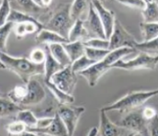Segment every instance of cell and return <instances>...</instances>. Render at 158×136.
<instances>
[{
    "label": "cell",
    "mask_w": 158,
    "mask_h": 136,
    "mask_svg": "<svg viewBox=\"0 0 158 136\" xmlns=\"http://www.w3.org/2000/svg\"><path fill=\"white\" fill-rule=\"evenodd\" d=\"M51 55L61 66L65 68L72 65V61L62 44H54L47 45Z\"/></svg>",
    "instance_id": "19"
},
{
    "label": "cell",
    "mask_w": 158,
    "mask_h": 136,
    "mask_svg": "<svg viewBox=\"0 0 158 136\" xmlns=\"http://www.w3.org/2000/svg\"><path fill=\"white\" fill-rule=\"evenodd\" d=\"M84 27L86 28L87 32L89 38H100V39H106L103 26L101 24L99 15L97 14L96 10L94 8L93 4L90 1L89 10L88 16L83 20Z\"/></svg>",
    "instance_id": "11"
},
{
    "label": "cell",
    "mask_w": 158,
    "mask_h": 136,
    "mask_svg": "<svg viewBox=\"0 0 158 136\" xmlns=\"http://www.w3.org/2000/svg\"><path fill=\"white\" fill-rule=\"evenodd\" d=\"M35 40L37 44H45V45H50L54 44H65L66 43H69L68 40L65 37H61L56 32L47 30L44 28L37 33Z\"/></svg>",
    "instance_id": "16"
},
{
    "label": "cell",
    "mask_w": 158,
    "mask_h": 136,
    "mask_svg": "<svg viewBox=\"0 0 158 136\" xmlns=\"http://www.w3.org/2000/svg\"><path fill=\"white\" fill-rule=\"evenodd\" d=\"M0 60L5 68L17 75L25 84L36 76L44 75V65H36L27 58L14 57L7 53L0 52Z\"/></svg>",
    "instance_id": "2"
},
{
    "label": "cell",
    "mask_w": 158,
    "mask_h": 136,
    "mask_svg": "<svg viewBox=\"0 0 158 136\" xmlns=\"http://www.w3.org/2000/svg\"><path fill=\"white\" fill-rule=\"evenodd\" d=\"M18 136H44L42 135V134H36V133L30 132V131H26V132L22 133L21 134Z\"/></svg>",
    "instance_id": "41"
},
{
    "label": "cell",
    "mask_w": 158,
    "mask_h": 136,
    "mask_svg": "<svg viewBox=\"0 0 158 136\" xmlns=\"http://www.w3.org/2000/svg\"><path fill=\"white\" fill-rule=\"evenodd\" d=\"M135 50L150 55H158V37L149 42H140L135 46Z\"/></svg>",
    "instance_id": "28"
},
{
    "label": "cell",
    "mask_w": 158,
    "mask_h": 136,
    "mask_svg": "<svg viewBox=\"0 0 158 136\" xmlns=\"http://www.w3.org/2000/svg\"><path fill=\"white\" fill-rule=\"evenodd\" d=\"M110 50L107 49H92V48H85V55L87 57L95 61H102L106 57V55L109 54Z\"/></svg>",
    "instance_id": "32"
},
{
    "label": "cell",
    "mask_w": 158,
    "mask_h": 136,
    "mask_svg": "<svg viewBox=\"0 0 158 136\" xmlns=\"http://www.w3.org/2000/svg\"><path fill=\"white\" fill-rule=\"evenodd\" d=\"M27 131L36 133L38 134L44 136H68V133L65 126L59 117L57 112L54 117V120L50 125L45 129H37V128H27Z\"/></svg>",
    "instance_id": "14"
},
{
    "label": "cell",
    "mask_w": 158,
    "mask_h": 136,
    "mask_svg": "<svg viewBox=\"0 0 158 136\" xmlns=\"http://www.w3.org/2000/svg\"><path fill=\"white\" fill-rule=\"evenodd\" d=\"M11 10L12 8H11L10 2L6 0L2 1V3L0 5V27L8 23Z\"/></svg>",
    "instance_id": "36"
},
{
    "label": "cell",
    "mask_w": 158,
    "mask_h": 136,
    "mask_svg": "<svg viewBox=\"0 0 158 136\" xmlns=\"http://www.w3.org/2000/svg\"><path fill=\"white\" fill-rule=\"evenodd\" d=\"M127 136H145V135L139 132H131L130 134H128V135Z\"/></svg>",
    "instance_id": "43"
},
{
    "label": "cell",
    "mask_w": 158,
    "mask_h": 136,
    "mask_svg": "<svg viewBox=\"0 0 158 136\" xmlns=\"http://www.w3.org/2000/svg\"><path fill=\"white\" fill-rule=\"evenodd\" d=\"M144 23H158V1H146V6L141 11Z\"/></svg>",
    "instance_id": "24"
},
{
    "label": "cell",
    "mask_w": 158,
    "mask_h": 136,
    "mask_svg": "<svg viewBox=\"0 0 158 136\" xmlns=\"http://www.w3.org/2000/svg\"><path fill=\"white\" fill-rule=\"evenodd\" d=\"M97 134H98V129L94 127L89 130V132L88 134V136H97Z\"/></svg>",
    "instance_id": "42"
},
{
    "label": "cell",
    "mask_w": 158,
    "mask_h": 136,
    "mask_svg": "<svg viewBox=\"0 0 158 136\" xmlns=\"http://www.w3.org/2000/svg\"><path fill=\"white\" fill-rule=\"evenodd\" d=\"M55 117V116H54ZM54 117H42L38 118V122L35 128L37 129H45L50 125L54 120Z\"/></svg>",
    "instance_id": "40"
},
{
    "label": "cell",
    "mask_w": 158,
    "mask_h": 136,
    "mask_svg": "<svg viewBox=\"0 0 158 136\" xmlns=\"http://www.w3.org/2000/svg\"><path fill=\"white\" fill-rule=\"evenodd\" d=\"M70 8L71 3H60L52 10V14L44 24V28L56 32L68 40L69 32L75 23L71 16Z\"/></svg>",
    "instance_id": "4"
},
{
    "label": "cell",
    "mask_w": 158,
    "mask_h": 136,
    "mask_svg": "<svg viewBox=\"0 0 158 136\" xmlns=\"http://www.w3.org/2000/svg\"><path fill=\"white\" fill-rule=\"evenodd\" d=\"M63 45H64V48H65L72 63H73L74 61L78 60L79 58L85 54V48L86 47L83 44V42L77 41V42H73V43H66Z\"/></svg>",
    "instance_id": "23"
},
{
    "label": "cell",
    "mask_w": 158,
    "mask_h": 136,
    "mask_svg": "<svg viewBox=\"0 0 158 136\" xmlns=\"http://www.w3.org/2000/svg\"><path fill=\"white\" fill-rule=\"evenodd\" d=\"M158 65V55L153 56L145 53H140L134 59L123 61V59L117 61L112 68H117L127 71L136 70H156Z\"/></svg>",
    "instance_id": "5"
},
{
    "label": "cell",
    "mask_w": 158,
    "mask_h": 136,
    "mask_svg": "<svg viewBox=\"0 0 158 136\" xmlns=\"http://www.w3.org/2000/svg\"><path fill=\"white\" fill-rule=\"evenodd\" d=\"M83 44L87 48L98 49H107L109 50V41L107 39L100 38H89L84 41Z\"/></svg>",
    "instance_id": "34"
},
{
    "label": "cell",
    "mask_w": 158,
    "mask_h": 136,
    "mask_svg": "<svg viewBox=\"0 0 158 136\" xmlns=\"http://www.w3.org/2000/svg\"><path fill=\"white\" fill-rule=\"evenodd\" d=\"M149 136H158V115L148 123Z\"/></svg>",
    "instance_id": "39"
},
{
    "label": "cell",
    "mask_w": 158,
    "mask_h": 136,
    "mask_svg": "<svg viewBox=\"0 0 158 136\" xmlns=\"http://www.w3.org/2000/svg\"><path fill=\"white\" fill-rule=\"evenodd\" d=\"M89 39V35L87 32V30L83 20H76L75 23L72 27L68 35V42L73 43V42H84Z\"/></svg>",
    "instance_id": "21"
},
{
    "label": "cell",
    "mask_w": 158,
    "mask_h": 136,
    "mask_svg": "<svg viewBox=\"0 0 158 136\" xmlns=\"http://www.w3.org/2000/svg\"><path fill=\"white\" fill-rule=\"evenodd\" d=\"M14 23L8 22L0 27V52L6 53L7 51V40L10 32L13 31Z\"/></svg>",
    "instance_id": "30"
},
{
    "label": "cell",
    "mask_w": 158,
    "mask_h": 136,
    "mask_svg": "<svg viewBox=\"0 0 158 136\" xmlns=\"http://www.w3.org/2000/svg\"><path fill=\"white\" fill-rule=\"evenodd\" d=\"M90 1H81L77 0L71 3L70 13L74 21L76 20H84L88 16L89 10Z\"/></svg>",
    "instance_id": "18"
},
{
    "label": "cell",
    "mask_w": 158,
    "mask_h": 136,
    "mask_svg": "<svg viewBox=\"0 0 158 136\" xmlns=\"http://www.w3.org/2000/svg\"><path fill=\"white\" fill-rule=\"evenodd\" d=\"M21 110L20 105L15 103L10 99L0 98V117H9L10 116L16 115Z\"/></svg>",
    "instance_id": "25"
},
{
    "label": "cell",
    "mask_w": 158,
    "mask_h": 136,
    "mask_svg": "<svg viewBox=\"0 0 158 136\" xmlns=\"http://www.w3.org/2000/svg\"><path fill=\"white\" fill-rule=\"evenodd\" d=\"M1 3H2V1H0V5H1Z\"/></svg>",
    "instance_id": "45"
},
{
    "label": "cell",
    "mask_w": 158,
    "mask_h": 136,
    "mask_svg": "<svg viewBox=\"0 0 158 136\" xmlns=\"http://www.w3.org/2000/svg\"><path fill=\"white\" fill-rule=\"evenodd\" d=\"M49 81L65 94L73 95L77 83V74L72 71V66H69L55 73Z\"/></svg>",
    "instance_id": "9"
},
{
    "label": "cell",
    "mask_w": 158,
    "mask_h": 136,
    "mask_svg": "<svg viewBox=\"0 0 158 136\" xmlns=\"http://www.w3.org/2000/svg\"><path fill=\"white\" fill-rule=\"evenodd\" d=\"M27 129V127L25 125L23 122L17 121V120L9 123L6 126V130H7L8 134H9L10 136L20 135L22 133L26 132Z\"/></svg>",
    "instance_id": "33"
},
{
    "label": "cell",
    "mask_w": 158,
    "mask_h": 136,
    "mask_svg": "<svg viewBox=\"0 0 158 136\" xmlns=\"http://www.w3.org/2000/svg\"><path fill=\"white\" fill-rule=\"evenodd\" d=\"M85 107L72 105H60L56 112L66 128L68 136H74L80 117L85 112Z\"/></svg>",
    "instance_id": "6"
},
{
    "label": "cell",
    "mask_w": 158,
    "mask_h": 136,
    "mask_svg": "<svg viewBox=\"0 0 158 136\" xmlns=\"http://www.w3.org/2000/svg\"><path fill=\"white\" fill-rule=\"evenodd\" d=\"M122 5L128 7L131 9H137V10H140L141 11L144 10L145 6H146V1H120L117 2Z\"/></svg>",
    "instance_id": "37"
},
{
    "label": "cell",
    "mask_w": 158,
    "mask_h": 136,
    "mask_svg": "<svg viewBox=\"0 0 158 136\" xmlns=\"http://www.w3.org/2000/svg\"><path fill=\"white\" fill-rule=\"evenodd\" d=\"M29 60L36 65H44L46 60V52L45 49L36 48L33 49L30 53Z\"/></svg>",
    "instance_id": "35"
},
{
    "label": "cell",
    "mask_w": 158,
    "mask_h": 136,
    "mask_svg": "<svg viewBox=\"0 0 158 136\" xmlns=\"http://www.w3.org/2000/svg\"><path fill=\"white\" fill-rule=\"evenodd\" d=\"M27 95L20 103L21 105L30 106L40 104L46 98L44 87L35 78H31L27 83Z\"/></svg>",
    "instance_id": "10"
},
{
    "label": "cell",
    "mask_w": 158,
    "mask_h": 136,
    "mask_svg": "<svg viewBox=\"0 0 158 136\" xmlns=\"http://www.w3.org/2000/svg\"><path fill=\"white\" fill-rule=\"evenodd\" d=\"M27 95V85L15 86L8 93V98L16 104H20Z\"/></svg>",
    "instance_id": "31"
},
{
    "label": "cell",
    "mask_w": 158,
    "mask_h": 136,
    "mask_svg": "<svg viewBox=\"0 0 158 136\" xmlns=\"http://www.w3.org/2000/svg\"><path fill=\"white\" fill-rule=\"evenodd\" d=\"M95 61L90 60L87 57L86 55L84 54L83 56L80 57L78 60H77L74 61L73 63H72L71 66H72V71H74L75 73L78 75V73L82 72V71H85L87 69H89L90 66H92L94 64H95Z\"/></svg>",
    "instance_id": "29"
},
{
    "label": "cell",
    "mask_w": 158,
    "mask_h": 136,
    "mask_svg": "<svg viewBox=\"0 0 158 136\" xmlns=\"http://www.w3.org/2000/svg\"><path fill=\"white\" fill-rule=\"evenodd\" d=\"M109 50H115L122 48L134 49L139 43L132 34L127 32L119 20H116L113 32L109 38Z\"/></svg>",
    "instance_id": "7"
},
{
    "label": "cell",
    "mask_w": 158,
    "mask_h": 136,
    "mask_svg": "<svg viewBox=\"0 0 158 136\" xmlns=\"http://www.w3.org/2000/svg\"><path fill=\"white\" fill-rule=\"evenodd\" d=\"M141 114L143 116V117L145 121L147 122H150L152 119L156 117V116L158 115L156 110L153 107H151V106H146L144 107L142 111H141Z\"/></svg>",
    "instance_id": "38"
},
{
    "label": "cell",
    "mask_w": 158,
    "mask_h": 136,
    "mask_svg": "<svg viewBox=\"0 0 158 136\" xmlns=\"http://www.w3.org/2000/svg\"><path fill=\"white\" fill-rule=\"evenodd\" d=\"M11 8L13 10L21 11L22 13L27 14L29 15H31L35 18V15H45L46 14H48L51 12V10H44L41 9L40 7L38 6L34 1H15V2H10ZM50 15V14H48Z\"/></svg>",
    "instance_id": "15"
},
{
    "label": "cell",
    "mask_w": 158,
    "mask_h": 136,
    "mask_svg": "<svg viewBox=\"0 0 158 136\" xmlns=\"http://www.w3.org/2000/svg\"><path fill=\"white\" fill-rule=\"evenodd\" d=\"M107 112L100 110V125L97 136H123L124 129L110 121Z\"/></svg>",
    "instance_id": "13"
},
{
    "label": "cell",
    "mask_w": 158,
    "mask_h": 136,
    "mask_svg": "<svg viewBox=\"0 0 158 136\" xmlns=\"http://www.w3.org/2000/svg\"><path fill=\"white\" fill-rule=\"evenodd\" d=\"M42 29H44V24L41 22H22L14 24L13 32L17 37H23L27 35L38 33Z\"/></svg>",
    "instance_id": "17"
},
{
    "label": "cell",
    "mask_w": 158,
    "mask_h": 136,
    "mask_svg": "<svg viewBox=\"0 0 158 136\" xmlns=\"http://www.w3.org/2000/svg\"><path fill=\"white\" fill-rule=\"evenodd\" d=\"M135 52L136 50L131 48H122V49H117L115 50L110 51L104 60L96 62L89 69L78 73V75L85 78V80L88 82L90 87H94L97 85L98 82L100 81V78L110 71L112 68V66L117 61L122 60L127 54Z\"/></svg>",
    "instance_id": "1"
},
{
    "label": "cell",
    "mask_w": 158,
    "mask_h": 136,
    "mask_svg": "<svg viewBox=\"0 0 158 136\" xmlns=\"http://www.w3.org/2000/svg\"><path fill=\"white\" fill-rule=\"evenodd\" d=\"M44 82L45 86L47 87V88H48V90L50 91V93L56 100V101L58 102L60 105H71L74 102L75 99L73 97V95H67L65 92L61 91L57 87H55L50 81Z\"/></svg>",
    "instance_id": "22"
},
{
    "label": "cell",
    "mask_w": 158,
    "mask_h": 136,
    "mask_svg": "<svg viewBox=\"0 0 158 136\" xmlns=\"http://www.w3.org/2000/svg\"><path fill=\"white\" fill-rule=\"evenodd\" d=\"M156 95H158V88L148 91L130 92L113 103L101 107L100 110L106 112L117 111L120 113L126 114L127 112L138 110L144 105L150 99Z\"/></svg>",
    "instance_id": "3"
},
{
    "label": "cell",
    "mask_w": 158,
    "mask_h": 136,
    "mask_svg": "<svg viewBox=\"0 0 158 136\" xmlns=\"http://www.w3.org/2000/svg\"><path fill=\"white\" fill-rule=\"evenodd\" d=\"M15 118L17 121L23 122L27 128H35L38 122V117L30 110L21 109L15 115Z\"/></svg>",
    "instance_id": "27"
},
{
    "label": "cell",
    "mask_w": 158,
    "mask_h": 136,
    "mask_svg": "<svg viewBox=\"0 0 158 136\" xmlns=\"http://www.w3.org/2000/svg\"><path fill=\"white\" fill-rule=\"evenodd\" d=\"M0 69H2V70H4V69H6V68H5V66L3 64V62L1 61V60H0Z\"/></svg>",
    "instance_id": "44"
},
{
    "label": "cell",
    "mask_w": 158,
    "mask_h": 136,
    "mask_svg": "<svg viewBox=\"0 0 158 136\" xmlns=\"http://www.w3.org/2000/svg\"><path fill=\"white\" fill-rule=\"evenodd\" d=\"M148 123L149 122L144 120L141 114V111L139 110L127 112L116 122L117 125L124 130L127 129L131 132L141 133L145 136H149Z\"/></svg>",
    "instance_id": "8"
},
{
    "label": "cell",
    "mask_w": 158,
    "mask_h": 136,
    "mask_svg": "<svg viewBox=\"0 0 158 136\" xmlns=\"http://www.w3.org/2000/svg\"><path fill=\"white\" fill-rule=\"evenodd\" d=\"M142 42H149L158 37V23H144L139 24Z\"/></svg>",
    "instance_id": "26"
},
{
    "label": "cell",
    "mask_w": 158,
    "mask_h": 136,
    "mask_svg": "<svg viewBox=\"0 0 158 136\" xmlns=\"http://www.w3.org/2000/svg\"><path fill=\"white\" fill-rule=\"evenodd\" d=\"M91 3L93 4L94 8L96 10L97 14L99 15L101 24L103 26L105 34L107 40H109V38L112 34L113 32L114 26L116 22V15L115 13L111 10H108L107 8L104 6L102 2L100 1H91Z\"/></svg>",
    "instance_id": "12"
},
{
    "label": "cell",
    "mask_w": 158,
    "mask_h": 136,
    "mask_svg": "<svg viewBox=\"0 0 158 136\" xmlns=\"http://www.w3.org/2000/svg\"><path fill=\"white\" fill-rule=\"evenodd\" d=\"M45 52H46V60L44 66V81H49L50 78L58 71L63 69V66L59 64L52 56L50 52L48 50V46L45 45Z\"/></svg>",
    "instance_id": "20"
}]
</instances>
